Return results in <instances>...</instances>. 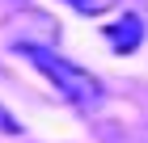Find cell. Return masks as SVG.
<instances>
[{
  "label": "cell",
  "instance_id": "obj_1",
  "mask_svg": "<svg viewBox=\"0 0 148 143\" xmlns=\"http://www.w3.org/2000/svg\"><path fill=\"white\" fill-rule=\"evenodd\" d=\"M21 55H30V63H34L38 72L72 101V105H80V110H97V105L106 101L102 80L93 76V72H85V67H76L72 59L55 55V51H47V46H38V42H21Z\"/></svg>",
  "mask_w": 148,
  "mask_h": 143
},
{
  "label": "cell",
  "instance_id": "obj_2",
  "mask_svg": "<svg viewBox=\"0 0 148 143\" xmlns=\"http://www.w3.org/2000/svg\"><path fill=\"white\" fill-rule=\"evenodd\" d=\"M106 38H110V42L127 55V51H136V46H140V38H144V25H140V17H131V25H127V30H106Z\"/></svg>",
  "mask_w": 148,
  "mask_h": 143
},
{
  "label": "cell",
  "instance_id": "obj_3",
  "mask_svg": "<svg viewBox=\"0 0 148 143\" xmlns=\"http://www.w3.org/2000/svg\"><path fill=\"white\" fill-rule=\"evenodd\" d=\"M76 13H85V17H102V13H110L114 4H123V0H68Z\"/></svg>",
  "mask_w": 148,
  "mask_h": 143
}]
</instances>
